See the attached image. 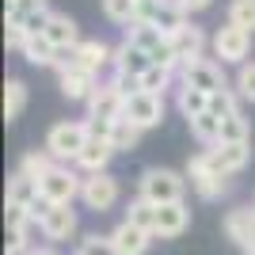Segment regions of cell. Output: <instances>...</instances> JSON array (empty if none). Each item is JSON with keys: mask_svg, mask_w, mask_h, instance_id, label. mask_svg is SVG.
<instances>
[{"mask_svg": "<svg viewBox=\"0 0 255 255\" xmlns=\"http://www.w3.org/2000/svg\"><path fill=\"white\" fill-rule=\"evenodd\" d=\"M122 107H126V96H122L118 80L115 76H111V80H99L96 92L88 96V122H92V133L107 137L111 126L122 118Z\"/></svg>", "mask_w": 255, "mask_h": 255, "instance_id": "1", "label": "cell"}, {"mask_svg": "<svg viewBox=\"0 0 255 255\" xmlns=\"http://www.w3.org/2000/svg\"><path fill=\"white\" fill-rule=\"evenodd\" d=\"M88 137H92V122H76V118L73 122H57L46 133V152L57 164H73L80 156V149L88 145Z\"/></svg>", "mask_w": 255, "mask_h": 255, "instance_id": "2", "label": "cell"}, {"mask_svg": "<svg viewBox=\"0 0 255 255\" xmlns=\"http://www.w3.org/2000/svg\"><path fill=\"white\" fill-rule=\"evenodd\" d=\"M187 179H191V187L198 191V198H206V202H213V198H221V194L229 191V171L217 168V160H213L210 149H202L198 156H191Z\"/></svg>", "mask_w": 255, "mask_h": 255, "instance_id": "3", "label": "cell"}, {"mask_svg": "<svg viewBox=\"0 0 255 255\" xmlns=\"http://www.w3.org/2000/svg\"><path fill=\"white\" fill-rule=\"evenodd\" d=\"M137 194L149 198V202H156V206L183 202L187 179H183L179 171H171V168H149V171H141V179H137Z\"/></svg>", "mask_w": 255, "mask_h": 255, "instance_id": "4", "label": "cell"}, {"mask_svg": "<svg viewBox=\"0 0 255 255\" xmlns=\"http://www.w3.org/2000/svg\"><path fill=\"white\" fill-rule=\"evenodd\" d=\"M210 46H213V57L221 65H244L248 53H252V31L236 27V23H225V27L213 31Z\"/></svg>", "mask_w": 255, "mask_h": 255, "instance_id": "5", "label": "cell"}, {"mask_svg": "<svg viewBox=\"0 0 255 255\" xmlns=\"http://www.w3.org/2000/svg\"><path fill=\"white\" fill-rule=\"evenodd\" d=\"M80 187H84V179H80L73 168H65V164H53L50 175L38 183V194H42L50 206H73L76 198H80Z\"/></svg>", "mask_w": 255, "mask_h": 255, "instance_id": "6", "label": "cell"}, {"mask_svg": "<svg viewBox=\"0 0 255 255\" xmlns=\"http://www.w3.org/2000/svg\"><path fill=\"white\" fill-rule=\"evenodd\" d=\"M122 118H129V122H133V126H141V129L160 126V122H164V96L145 92V88L129 92V96H126V107H122Z\"/></svg>", "mask_w": 255, "mask_h": 255, "instance_id": "7", "label": "cell"}, {"mask_svg": "<svg viewBox=\"0 0 255 255\" xmlns=\"http://www.w3.org/2000/svg\"><path fill=\"white\" fill-rule=\"evenodd\" d=\"M118 179L111 171H96V175H84V187H80V202L96 213H107L118 206Z\"/></svg>", "mask_w": 255, "mask_h": 255, "instance_id": "8", "label": "cell"}, {"mask_svg": "<svg viewBox=\"0 0 255 255\" xmlns=\"http://www.w3.org/2000/svg\"><path fill=\"white\" fill-rule=\"evenodd\" d=\"M65 61L76 65V69H84V73H96V76H99L107 65L115 61V50H111L103 38H80L73 50L65 53Z\"/></svg>", "mask_w": 255, "mask_h": 255, "instance_id": "9", "label": "cell"}, {"mask_svg": "<svg viewBox=\"0 0 255 255\" xmlns=\"http://www.w3.org/2000/svg\"><path fill=\"white\" fill-rule=\"evenodd\" d=\"M179 76H183V84L202 88L206 96L229 88V80H225V73H221V61H213V57H194V61H187L179 69Z\"/></svg>", "mask_w": 255, "mask_h": 255, "instance_id": "10", "label": "cell"}, {"mask_svg": "<svg viewBox=\"0 0 255 255\" xmlns=\"http://www.w3.org/2000/svg\"><path fill=\"white\" fill-rule=\"evenodd\" d=\"M99 76L96 73H84V69H76V65L61 61L57 65V88H61L65 99H73V103H88V96L96 92Z\"/></svg>", "mask_w": 255, "mask_h": 255, "instance_id": "11", "label": "cell"}, {"mask_svg": "<svg viewBox=\"0 0 255 255\" xmlns=\"http://www.w3.org/2000/svg\"><path fill=\"white\" fill-rule=\"evenodd\" d=\"M152 65V53L141 50V46H133L126 38L122 46H115V61H111V69H115V80H141V73Z\"/></svg>", "mask_w": 255, "mask_h": 255, "instance_id": "12", "label": "cell"}, {"mask_svg": "<svg viewBox=\"0 0 255 255\" xmlns=\"http://www.w3.org/2000/svg\"><path fill=\"white\" fill-rule=\"evenodd\" d=\"M38 229H42L46 240L65 244V240H73V236H76V210H73V206H50V210L42 213Z\"/></svg>", "mask_w": 255, "mask_h": 255, "instance_id": "13", "label": "cell"}, {"mask_svg": "<svg viewBox=\"0 0 255 255\" xmlns=\"http://www.w3.org/2000/svg\"><path fill=\"white\" fill-rule=\"evenodd\" d=\"M191 225V206L187 202H164L156 206V236L160 240H175V236L187 233Z\"/></svg>", "mask_w": 255, "mask_h": 255, "instance_id": "14", "label": "cell"}, {"mask_svg": "<svg viewBox=\"0 0 255 255\" xmlns=\"http://www.w3.org/2000/svg\"><path fill=\"white\" fill-rule=\"evenodd\" d=\"M111 156H115V145H111V137H99V133H92V137H88V145L80 149V156H76L73 164L84 171V175H96V171H107Z\"/></svg>", "mask_w": 255, "mask_h": 255, "instance_id": "15", "label": "cell"}, {"mask_svg": "<svg viewBox=\"0 0 255 255\" xmlns=\"http://www.w3.org/2000/svg\"><path fill=\"white\" fill-rule=\"evenodd\" d=\"M210 152L217 160V168L229 171V175H236L252 164V141H217V145H210Z\"/></svg>", "mask_w": 255, "mask_h": 255, "instance_id": "16", "label": "cell"}, {"mask_svg": "<svg viewBox=\"0 0 255 255\" xmlns=\"http://www.w3.org/2000/svg\"><path fill=\"white\" fill-rule=\"evenodd\" d=\"M111 244H115L118 255H145L149 244H152V233L141 229V225H133V221H122L115 233H111Z\"/></svg>", "mask_w": 255, "mask_h": 255, "instance_id": "17", "label": "cell"}, {"mask_svg": "<svg viewBox=\"0 0 255 255\" xmlns=\"http://www.w3.org/2000/svg\"><path fill=\"white\" fill-rule=\"evenodd\" d=\"M42 34H46V38H50V42L57 46L61 53H69L76 42H80V27H76V23L69 19L65 11H50V19H46Z\"/></svg>", "mask_w": 255, "mask_h": 255, "instance_id": "18", "label": "cell"}, {"mask_svg": "<svg viewBox=\"0 0 255 255\" xmlns=\"http://www.w3.org/2000/svg\"><path fill=\"white\" fill-rule=\"evenodd\" d=\"M168 38H171V46H175V53H179L183 65L194 61V57H206V53H202L206 50V31H202V27H194L191 19L183 23L175 34H168Z\"/></svg>", "mask_w": 255, "mask_h": 255, "instance_id": "19", "label": "cell"}, {"mask_svg": "<svg viewBox=\"0 0 255 255\" xmlns=\"http://www.w3.org/2000/svg\"><path fill=\"white\" fill-rule=\"evenodd\" d=\"M23 61L34 65V69H57L65 57H61V50H57L46 34H31V38H27V46H23Z\"/></svg>", "mask_w": 255, "mask_h": 255, "instance_id": "20", "label": "cell"}, {"mask_svg": "<svg viewBox=\"0 0 255 255\" xmlns=\"http://www.w3.org/2000/svg\"><path fill=\"white\" fill-rule=\"evenodd\" d=\"M175 107H179V115L191 122L194 115H202L210 111V96H206L202 88H191V84H179L175 88Z\"/></svg>", "mask_w": 255, "mask_h": 255, "instance_id": "21", "label": "cell"}, {"mask_svg": "<svg viewBox=\"0 0 255 255\" xmlns=\"http://www.w3.org/2000/svg\"><path fill=\"white\" fill-rule=\"evenodd\" d=\"M34 198H38V183H34L31 175L15 171V175L8 179V194H4V202H15V206H27V210H31Z\"/></svg>", "mask_w": 255, "mask_h": 255, "instance_id": "22", "label": "cell"}, {"mask_svg": "<svg viewBox=\"0 0 255 255\" xmlns=\"http://www.w3.org/2000/svg\"><path fill=\"white\" fill-rule=\"evenodd\" d=\"M252 225H255V206H252V210H248V206H236V210L225 213V236L236 240V244L252 233Z\"/></svg>", "mask_w": 255, "mask_h": 255, "instance_id": "23", "label": "cell"}, {"mask_svg": "<svg viewBox=\"0 0 255 255\" xmlns=\"http://www.w3.org/2000/svg\"><path fill=\"white\" fill-rule=\"evenodd\" d=\"M103 15L118 27H133L141 15V0H103Z\"/></svg>", "mask_w": 255, "mask_h": 255, "instance_id": "24", "label": "cell"}, {"mask_svg": "<svg viewBox=\"0 0 255 255\" xmlns=\"http://www.w3.org/2000/svg\"><path fill=\"white\" fill-rule=\"evenodd\" d=\"M141 133H145V129H141V126H133L129 118H118L115 126H111V133H107V137H111L115 152H129V149H137Z\"/></svg>", "mask_w": 255, "mask_h": 255, "instance_id": "25", "label": "cell"}, {"mask_svg": "<svg viewBox=\"0 0 255 255\" xmlns=\"http://www.w3.org/2000/svg\"><path fill=\"white\" fill-rule=\"evenodd\" d=\"M187 126H191V133L202 141V145H217V137H221V118L213 115V111H202V115H194Z\"/></svg>", "mask_w": 255, "mask_h": 255, "instance_id": "26", "label": "cell"}, {"mask_svg": "<svg viewBox=\"0 0 255 255\" xmlns=\"http://www.w3.org/2000/svg\"><path fill=\"white\" fill-rule=\"evenodd\" d=\"M23 111H27V84L23 80H8L4 84V118L15 122Z\"/></svg>", "mask_w": 255, "mask_h": 255, "instance_id": "27", "label": "cell"}, {"mask_svg": "<svg viewBox=\"0 0 255 255\" xmlns=\"http://www.w3.org/2000/svg\"><path fill=\"white\" fill-rule=\"evenodd\" d=\"M126 221L141 225V229H149L152 236H156V202H149V198H133V202L126 206Z\"/></svg>", "mask_w": 255, "mask_h": 255, "instance_id": "28", "label": "cell"}, {"mask_svg": "<svg viewBox=\"0 0 255 255\" xmlns=\"http://www.w3.org/2000/svg\"><path fill=\"white\" fill-rule=\"evenodd\" d=\"M126 38H129L133 46H141V50L152 53L164 38H168V34L160 31V27H152V23H133V27H126Z\"/></svg>", "mask_w": 255, "mask_h": 255, "instance_id": "29", "label": "cell"}, {"mask_svg": "<svg viewBox=\"0 0 255 255\" xmlns=\"http://www.w3.org/2000/svg\"><path fill=\"white\" fill-rule=\"evenodd\" d=\"M53 164H57V160H53L50 152L42 149V152H27V156L19 160V171H23V175H31L34 183H42L46 175H50V168H53Z\"/></svg>", "mask_w": 255, "mask_h": 255, "instance_id": "30", "label": "cell"}, {"mask_svg": "<svg viewBox=\"0 0 255 255\" xmlns=\"http://www.w3.org/2000/svg\"><path fill=\"white\" fill-rule=\"evenodd\" d=\"M38 11H50V0H4V19L23 23L27 15H38Z\"/></svg>", "mask_w": 255, "mask_h": 255, "instance_id": "31", "label": "cell"}, {"mask_svg": "<svg viewBox=\"0 0 255 255\" xmlns=\"http://www.w3.org/2000/svg\"><path fill=\"white\" fill-rule=\"evenodd\" d=\"M217 141H252V122H248L240 111L221 118V137Z\"/></svg>", "mask_w": 255, "mask_h": 255, "instance_id": "32", "label": "cell"}, {"mask_svg": "<svg viewBox=\"0 0 255 255\" xmlns=\"http://www.w3.org/2000/svg\"><path fill=\"white\" fill-rule=\"evenodd\" d=\"M171 76H175L171 69H164V65L152 61L149 69L141 73V88H145V92H156V96H164V92L171 88Z\"/></svg>", "mask_w": 255, "mask_h": 255, "instance_id": "33", "label": "cell"}, {"mask_svg": "<svg viewBox=\"0 0 255 255\" xmlns=\"http://www.w3.org/2000/svg\"><path fill=\"white\" fill-rule=\"evenodd\" d=\"M233 88H236V96L244 99V103H255V61H244L236 69Z\"/></svg>", "mask_w": 255, "mask_h": 255, "instance_id": "34", "label": "cell"}, {"mask_svg": "<svg viewBox=\"0 0 255 255\" xmlns=\"http://www.w3.org/2000/svg\"><path fill=\"white\" fill-rule=\"evenodd\" d=\"M229 23H236V27L255 34V0H233L229 4Z\"/></svg>", "mask_w": 255, "mask_h": 255, "instance_id": "35", "label": "cell"}, {"mask_svg": "<svg viewBox=\"0 0 255 255\" xmlns=\"http://www.w3.org/2000/svg\"><path fill=\"white\" fill-rule=\"evenodd\" d=\"M210 111H213L217 118L240 111V96H236V88H221V92H213V96H210Z\"/></svg>", "mask_w": 255, "mask_h": 255, "instance_id": "36", "label": "cell"}, {"mask_svg": "<svg viewBox=\"0 0 255 255\" xmlns=\"http://www.w3.org/2000/svg\"><path fill=\"white\" fill-rule=\"evenodd\" d=\"M76 255H118V252H115V244H111V233L107 236L92 233V236H84V240L76 244Z\"/></svg>", "mask_w": 255, "mask_h": 255, "instance_id": "37", "label": "cell"}, {"mask_svg": "<svg viewBox=\"0 0 255 255\" xmlns=\"http://www.w3.org/2000/svg\"><path fill=\"white\" fill-rule=\"evenodd\" d=\"M31 210L27 206H15V202H4V225L8 229H31Z\"/></svg>", "mask_w": 255, "mask_h": 255, "instance_id": "38", "label": "cell"}, {"mask_svg": "<svg viewBox=\"0 0 255 255\" xmlns=\"http://www.w3.org/2000/svg\"><path fill=\"white\" fill-rule=\"evenodd\" d=\"M152 61L164 65V69H171V73H175V69H183V61H179V53H175V46H171V38H164V42L152 50Z\"/></svg>", "mask_w": 255, "mask_h": 255, "instance_id": "39", "label": "cell"}, {"mask_svg": "<svg viewBox=\"0 0 255 255\" xmlns=\"http://www.w3.org/2000/svg\"><path fill=\"white\" fill-rule=\"evenodd\" d=\"M179 4H183V11L191 15V11H206V8L213 4V0H179Z\"/></svg>", "mask_w": 255, "mask_h": 255, "instance_id": "40", "label": "cell"}, {"mask_svg": "<svg viewBox=\"0 0 255 255\" xmlns=\"http://www.w3.org/2000/svg\"><path fill=\"white\" fill-rule=\"evenodd\" d=\"M236 248H240L244 255H255V225H252V233H248V236H244V240H240Z\"/></svg>", "mask_w": 255, "mask_h": 255, "instance_id": "41", "label": "cell"}, {"mask_svg": "<svg viewBox=\"0 0 255 255\" xmlns=\"http://www.w3.org/2000/svg\"><path fill=\"white\" fill-rule=\"evenodd\" d=\"M31 255H57V248H34Z\"/></svg>", "mask_w": 255, "mask_h": 255, "instance_id": "42", "label": "cell"}]
</instances>
